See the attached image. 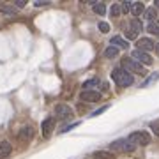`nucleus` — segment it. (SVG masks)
<instances>
[{
	"instance_id": "20",
	"label": "nucleus",
	"mask_w": 159,
	"mask_h": 159,
	"mask_svg": "<svg viewBox=\"0 0 159 159\" xmlns=\"http://www.w3.org/2000/svg\"><path fill=\"white\" fill-rule=\"evenodd\" d=\"M119 48H115V46H111L110 44L106 50H104V57L106 58H115V57H119Z\"/></svg>"
},
{
	"instance_id": "1",
	"label": "nucleus",
	"mask_w": 159,
	"mask_h": 159,
	"mask_svg": "<svg viewBox=\"0 0 159 159\" xmlns=\"http://www.w3.org/2000/svg\"><path fill=\"white\" fill-rule=\"evenodd\" d=\"M111 80H113L119 87H131L133 81H134L133 74L127 73V71L122 69V67H115L113 71H111Z\"/></svg>"
},
{
	"instance_id": "27",
	"label": "nucleus",
	"mask_w": 159,
	"mask_h": 159,
	"mask_svg": "<svg viewBox=\"0 0 159 159\" xmlns=\"http://www.w3.org/2000/svg\"><path fill=\"white\" fill-rule=\"evenodd\" d=\"M99 30H101L102 34H108V32H110V25L106 21H101V23H99Z\"/></svg>"
},
{
	"instance_id": "6",
	"label": "nucleus",
	"mask_w": 159,
	"mask_h": 159,
	"mask_svg": "<svg viewBox=\"0 0 159 159\" xmlns=\"http://www.w3.org/2000/svg\"><path fill=\"white\" fill-rule=\"evenodd\" d=\"M131 58H133V60H136L138 64H142V66H150V64L154 62L152 57H150L148 53H145V51H140V50H133V53H131Z\"/></svg>"
},
{
	"instance_id": "28",
	"label": "nucleus",
	"mask_w": 159,
	"mask_h": 159,
	"mask_svg": "<svg viewBox=\"0 0 159 159\" xmlns=\"http://www.w3.org/2000/svg\"><path fill=\"white\" fill-rule=\"evenodd\" d=\"M124 35L127 37V39H136V35H138V34H134V32H133L131 29H127V30H124Z\"/></svg>"
},
{
	"instance_id": "11",
	"label": "nucleus",
	"mask_w": 159,
	"mask_h": 159,
	"mask_svg": "<svg viewBox=\"0 0 159 159\" xmlns=\"http://www.w3.org/2000/svg\"><path fill=\"white\" fill-rule=\"evenodd\" d=\"M110 44L115 46V48H119V50H127V48H129V43H127L124 37H120V35H113V37L110 39Z\"/></svg>"
},
{
	"instance_id": "30",
	"label": "nucleus",
	"mask_w": 159,
	"mask_h": 159,
	"mask_svg": "<svg viewBox=\"0 0 159 159\" xmlns=\"http://www.w3.org/2000/svg\"><path fill=\"white\" fill-rule=\"evenodd\" d=\"M12 6L16 7V9H23V7H25V0H14Z\"/></svg>"
},
{
	"instance_id": "10",
	"label": "nucleus",
	"mask_w": 159,
	"mask_h": 159,
	"mask_svg": "<svg viewBox=\"0 0 159 159\" xmlns=\"http://www.w3.org/2000/svg\"><path fill=\"white\" fill-rule=\"evenodd\" d=\"M99 99H101V92H97V90H81V94H80V101L96 102Z\"/></svg>"
},
{
	"instance_id": "4",
	"label": "nucleus",
	"mask_w": 159,
	"mask_h": 159,
	"mask_svg": "<svg viewBox=\"0 0 159 159\" xmlns=\"http://www.w3.org/2000/svg\"><path fill=\"white\" fill-rule=\"evenodd\" d=\"M127 140L133 145H140V147H145V145L150 143V136H148V133H145V131H134V133H131L129 136H127Z\"/></svg>"
},
{
	"instance_id": "5",
	"label": "nucleus",
	"mask_w": 159,
	"mask_h": 159,
	"mask_svg": "<svg viewBox=\"0 0 159 159\" xmlns=\"http://www.w3.org/2000/svg\"><path fill=\"white\" fill-rule=\"evenodd\" d=\"M55 115H57V120H71L74 111L69 104H57L55 106Z\"/></svg>"
},
{
	"instance_id": "18",
	"label": "nucleus",
	"mask_w": 159,
	"mask_h": 159,
	"mask_svg": "<svg viewBox=\"0 0 159 159\" xmlns=\"http://www.w3.org/2000/svg\"><path fill=\"white\" fill-rule=\"evenodd\" d=\"M157 80H159V71H157V73H152V74H150V76H148V78L142 83V87H143V89H147V87L154 85V83H156Z\"/></svg>"
},
{
	"instance_id": "23",
	"label": "nucleus",
	"mask_w": 159,
	"mask_h": 159,
	"mask_svg": "<svg viewBox=\"0 0 159 159\" xmlns=\"http://www.w3.org/2000/svg\"><path fill=\"white\" fill-rule=\"evenodd\" d=\"M147 32L152 35H159V25L157 23H148L147 25Z\"/></svg>"
},
{
	"instance_id": "21",
	"label": "nucleus",
	"mask_w": 159,
	"mask_h": 159,
	"mask_svg": "<svg viewBox=\"0 0 159 159\" xmlns=\"http://www.w3.org/2000/svg\"><path fill=\"white\" fill-rule=\"evenodd\" d=\"M92 9H94V12H96L97 16H104V14H106V6H104L102 2H96V4L92 6Z\"/></svg>"
},
{
	"instance_id": "9",
	"label": "nucleus",
	"mask_w": 159,
	"mask_h": 159,
	"mask_svg": "<svg viewBox=\"0 0 159 159\" xmlns=\"http://www.w3.org/2000/svg\"><path fill=\"white\" fill-rule=\"evenodd\" d=\"M55 129V119L53 117H48V119L43 120V124H41V131H43V136L44 138H50L51 133Z\"/></svg>"
},
{
	"instance_id": "25",
	"label": "nucleus",
	"mask_w": 159,
	"mask_h": 159,
	"mask_svg": "<svg viewBox=\"0 0 159 159\" xmlns=\"http://www.w3.org/2000/svg\"><path fill=\"white\" fill-rule=\"evenodd\" d=\"M108 108H110V104H104V106H101L99 110H96V111H92V113H90V117H99V115H101L102 111H106Z\"/></svg>"
},
{
	"instance_id": "13",
	"label": "nucleus",
	"mask_w": 159,
	"mask_h": 159,
	"mask_svg": "<svg viewBox=\"0 0 159 159\" xmlns=\"http://www.w3.org/2000/svg\"><path fill=\"white\" fill-rule=\"evenodd\" d=\"M143 18H145L148 23H154V20L157 18V9H156V7H147L145 12H143Z\"/></svg>"
},
{
	"instance_id": "17",
	"label": "nucleus",
	"mask_w": 159,
	"mask_h": 159,
	"mask_svg": "<svg viewBox=\"0 0 159 159\" xmlns=\"http://www.w3.org/2000/svg\"><path fill=\"white\" fill-rule=\"evenodd\" d=\"M131 12L134 14V16H143V12H145V6H143L142 2H133V9Z\"/></svg>"
},
{
	"instance_id": "32",
	"label": "nucleus",
	"mask_w": 159,
	"mask_h": 159,
	"mask_svg": "<svg viewBox=\"0 0 159 159\" xmlns=\"http://www.w3.org/2000/svg\"><path fill=\"white\" fill-rule=\"evenodd\" d=\"M154 7H156V9H159V0H154Z\"/></svg>"
},
{
	"instance_id": "29",
	"label": "nucleus",
	"mask_w": 159,
	"mask_h": 159,
	"mask_svg": "<svg viewBox=\"0 0 159 159\" xmlns=\"http://www.w3.org/2000/svg\"><path fill=\"white\" fill-rule=\"evenodd\" d=\"M78 124H80V122H73V124H69V125H64L62 129H60V133H67V131H71L73 127H76Z\"/></svg>"
},
{
	"instance_id": "8",
	"label": "nucleus",
	"mask_w": 159,
	"mask_h": 159,
	"mask_svg": "<svg viewBox=\"0 0 159 159\" xmlns=\"http://www.w3.org/2000/svg\"><path fill=\"white\" fill-rule=\"evenodd\" d=\"M136 50L148 53V51L156 50V43H154L150 37H142V39H138V41H136Z\"/></svg>"
},
{
	"instance_id": "24",
	"label": "nucleus",
	"mask_w": 159,
	"mask_h": 159,
	"mask_svg": "<svg viewBox=\"0 0 159 159\" xmlns=\"http://www.w3.org/2000/svg\"><path fill=\"white\" fill-rule=\"evenodd\" d=\"M120 7H122V12H124V14H127V12H131V9H133V2L125 0V2H122V4H120Z\"/></svg>"
},
{
	"instance_id": "2",
	"label": "nucleus",
	"mask_w": 159,
	"mask_h": 159,
	"mask_svg": "<svg viewBox=\"0 0 159 159\" xmlns=\"http://www.w3.org/2000/svg\"><path fill=\"white\" fill-rule=\"evenodd\" d=\"M136 148V145H133V143L124 138V140H115V142L110 143V152H124V154H129L133 152Z\"/></svg>"
},
{
	"instance_id": "31",
	"label": "nucleus",
	"mask_w": 159,
	"mask_h": 159,
	"mask_svg": "<svg viewBox=\"0 0 159 159\" xmlns=\"http://www.w3.org/2000/svg\"><path fill=\"white\" fill-rule=\"evenodd\" d=\"M48 4H50V0H35L34 2L35 7H43V6H48Z\"/></svg>"
},
{
	"instance_id": "33",
	"label": "nucleus",
	"mask_w": 159,
	"mask_h": 159,
	"mask_svg": "<svg viewBox=\"0 0 159 159\" xmlns=\"http://www.w3.org/2000/svg\"><path fill=\"white\" fill-rule=\"evenodd\" d=\"M156 53L159 55V43H156Z\"/></svg>"
},
{
	"instance_id": "3",
	"label": "nucleus",
	"mask_w": 159,
	"mask_h": 159,
	"mask_svg": "<svg viewBox=\"0 0 159 159\" xmlns=\"http://www.w3.org/2000/svg\"><path fill=\"white\" fill-rule=\"evenodd\" d=\"M122 69H125L127 73L140 74V76L147 74V69L143 67L142 64H138L136 60H133V58H122Z\"/></svg>"
},
{
	"instance_id": "15",
	"label": "nucleus",
	"mask_w": 159,
	"mask_h": 159,
	"mask_svg": "<svg viewBox=\"0 0 159 159\" xmlns=\"http://www.w3.org/2000/svg\"><path fill=\"white\" fill-rule=\"evenodd\" d=\"M92 157L94 159H115V154L108 152V150H97V152H94Z\"/></svg>"
},
{
	"instance_id": "7",
	"label": "nucleus",
	"mask_w": 159,
	"mask_h": 159,
	"mask_svg": "<svg viewBox=\"0 0 159 159\" xmlns=\"http://www.w3.org/2000/svg\"><path fill=\"white\" fill-rule=\"evenodd\" d=\"M34 140V129L30 125H23L18 133V142L20 143H30Z\"/></svg>"
},
{
	"instance_id": "14",
	"label": "nucleus",
	"mask_w": 159,
	"mask_h": 159,
	"mask_svg": "<svg viewBox=\"0 0 159 159\" xmlns=\"http://www.w3.org/2000/svg\"><path fill=\"white\" fill-rule=\"evenodd\" d=\"M16 7L12 6H7L6 2H0V12H4V14H7V16H14V14H16Z\"/></svg>"
},
{
	"instance_id": "12",
	"label": "nucleus",
	"mask_w": 159,
	"mask_h": 159,
	"mask_svg": "<svg viewBox=\"0 0 159 159\" xmlns=\"http://www.w3.org/2000/svg\"><path fill=\"white\" fill-rule=\"evenodd\" d=\"M12 147L11 143L7 142V140H4V142H0V159H6L9 157V154H11Z\"/></svg>"
},
{
	"instance_id": "19",
	"label": "nucleus",
	"mask_w": 159,
	"mask_h": 159,
	"mask_svg": "<svg viewBox=\"0 0 159 159\" xmlns=\"http://www.w3.org/2000/svg\"><path fill=\"white\" fill-rule=\"evenodd\" d=\"M99 83H101V81H99V78H92V80H87V81H83V90H92V89H94V87H97L99 85Z\"/></svg>"
},
{
	"instance_id": "26",
	"label": "nucleus",
	"mask_w": 159,
	"mask_h": 159,
	"mask_svg": "<svg viewBox=\"0 0 159 159\" xmlns=\"http://www.w3.org/2000/svg\"><path fill=\"white\" fill-rule=\"evenodd\" d=\"M150 129H152V133L159 138V120H156V122H150Z\"/></svg>"
},
{
	"instance_id": "34",
	"label": "nucleus",
	"mask_w": 159,
	"mask_h": 159,
	"mask_svg": "<svg viewBox=\"0 0 159 159\" xmlns=\"http://www.w3.org/2000/svg\"><path fill=\"white\" fill-rule=\"evenodd\" d=\"M157 25H159V21H157Z\"/></svg>"
},
{
	"instance_id": "16",
	"label": "nucleus",
	"mask_w": 159,
	"mask_h": 159,
	"mask_svg": "<svg viewBox=\"0 0 159 159\" xmlns=\"http://www.w3.org/2000/svg\"><path fill=\"white\" fill-rule=\"evenodd\" d=\"M129 29L134 32V34H140L143 30V25H142V21H140V18H134V20H131V23H129Z\"/></svg>"
},
{
	"instance_id": "22",
	"label": "nucleus",
	"mask_w": 159,
	"mask_h": 159,
	"mask_svg": "<svg viewBox=\"0 0 159 159\" xmlns=\"http://www.w3.org/2000/svg\"><path fill=\"white\" fill-rule=\"evenodd\" d=\"M110 14L113 18H119L120 14H122V7H120V4H113V6L110 7Z\"/></svg>"
}]
</instances>
